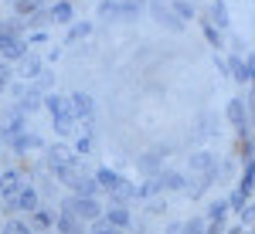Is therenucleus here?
Here are the masks:
<instances>
[]
</instances>
